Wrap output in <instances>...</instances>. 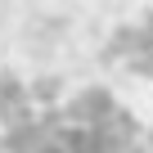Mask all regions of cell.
<instances>
[{"instance_id":"6da1fadb","label":"cell","mask_w":153,"mask_h":153,"mask_svg":"<svg viewBox=\"0 0 153 153\" xmlns=\"http://www.w3.org/2000/svg\"><path fill=\"white\" fill-rule=\"evenodd\" d=\"M32 153H149V144L117 104H108L104 95H86L36 135Z\"/></svg>"}]
</instances>
